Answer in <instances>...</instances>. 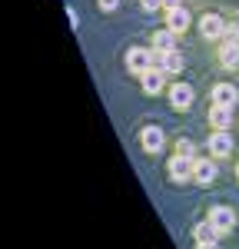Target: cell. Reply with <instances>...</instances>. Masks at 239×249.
<instances>
[{
  "label": "cell",
  "mask_w": 239,
  "mask_h": 249,
  "mask_svg": "<svg viewBox=\"0 0 239 249\" xmlns=\"http://www.w3.org/2000/svg\"><path fill=\"white\" fill-rule=\"evenodd\" d=\"M153 67H156V53L146 50V47H133V50L126 53V70L137 73V77H143V73L153 70Z\"/></svg>",
  "instance_id": "cell-1"
},
{
  "label": "cell",
  "mask_w": 239,
  "mask_h": 249,
  "mask_svg": "<svg viewBox=\"0 0 239 249\" xmlns=\"http://www.w3.org/2000/svg\"><path fill=\"white\" fill-rule=\"evenodd\" d=\"M206 219L216 226L219 236H229V232H233V226H236V213L229 210V206H213V210L206 213Z\"/></svg>",
  "instance_id": "cell-2"
},
{
  "label": "cell",
  "mask_w": 239,
  "mask_h": 249,
  "mask_svg": "<svg viewBox=\"0 0 239 249\" xmlns=\"http://www.w3.org/2000/svg\"><path fill=\"white\" fill-rule=\"evenodd\" d=\"M193 163H196V160L173 153V160L166 163V166H170V179H173V183H189V179H193Z\"/></svg>",
  "instance_id": "cell-3"
},
{
  "label": "cell",
  "mask_w": 239,
  "mask_h": 249,
  "mask_svg": "<svg viewBox=\"0 0 239 249\" xmlns=\"http://www.w3.org/2000/svg\"><path fill=\"white\" fill-rule=\"evenodd\" d=\"M226 30H229V23L219 17V14H206V17L199 20V34H203L206 40H222Z\"/></svg>",
  "instance_id": "cell-4"
},
{
  "label": "cell",
  "mask_w": 239,
  "mask_h": 249,
  "mask_svg": "<svg viewBox=\"0 0 239 249\" xmlns=\"http://www.w3.org/2000/svg\"><path fill=\"white\" fill-rule=\"evenodd\" d=\"M206 146H209L213 160H226V156H233V136H229V130H216Z\"/></svg>",
  "instance_id": "cell-5"
},
{
  "label": "cell",
  "mask_w": 239,
  "mask_h": 249,
  "mask_svg": "<svg viewBox=\"0 0 239 249\" xmlns=\"http://www.w3.org/2000/svg\"><path fill=\"white\" fill-rule=\"evenodd\" d=\"M193 100H196V93H193L189 83H173V87H170V103H173L176 110H189Z\"/></svg>",
  "instance_id": "cell-6"
},
{
  "label": "cell",
  "mask_w": 239,
  "mask_h": 249,
  "mask_svg": "<svg viewBox=\"0 0 239 249\" xmlns=\"http://www.w3.org/2000/svg\"><path fill=\"white\" fill-rule=\"evenodd\" d=\"M166 27L173 30V34H186L189 30V10L179 3V7H170L166 10Z\"/></svg>",
  "instance_id": "cell-7"
},
{
  "label": "cell",
  "mask_w": 239,
  "mask_h": 249,
  "mask_svg": "<svg viewBox=\"0 0 239 249\" xmlns=\"http://www.w3.org/2000/svg\"><path fill=\"white\" fill-rule=\"evenodd\" d=\"M219 63H222L226 70H236L239 67V40L226 37L222 43H219Z\"/></svg>",
  "instance_id": "cell-8"
},
{
  "label": "cell",
  "mask_w": 239,
  "mask_h": 249,
  "mask_svg": "<svg viewBox=\"0 0 239 249\" xmlns=\"http://www.w3.org/2000/svg\"><path fill=\"white\" fill-rule=\"evenodd\" d=\"M216 160H199L196 156V163H193V179H196L199 186H209L213 179H216Z\"/></svg>",
  "instance_id": "cell-9"
},
{
  "label": "cell",
  "mask_w": 239,
  "mask_h": 249,
  "mask_svg": "<svg viewBox=\"0 0 239 249\" xmlns=\"http://www.w3.org/2000/svg\"><path fill=\"white\" fill-rule=\"evenodd\" d=\"M139 146H143V153H159L163 150V130L159 126H143Z\"/></svg>",
  "instance_id": "cell-10"
},
{
  "label": "cell",
  "mask_w": 239,
  "mask_h": 249,
  "mask_svg": "<svg viewBox=\"0 0 239 249\" xmlns=\"http://www.w3.org/2000/svg\"><path fill=\"white\" fill-rule=\"evenodd\" d=\"M213 103H219V107H236L239 90L233 83H216V87H213Z\"/></svg>",
  "instance_id": "cell-11"
},
{
  "label": "cell",
  "mask_w": 239,
  "mask_h": 249,
  "mask_svg": "<svg viewBox=\"0 0 239 249\" xmlns=\"http://www.w3.org/2000/svg\"><path fill=\"white\" fill-rule=\"evenodd\" d=\"M156 70H159V73L176 77L179 70H183V57H179L176 50H170V53H156Z\"/></svg>",
  "instance_id": "cell-12"
},
{
  "label": "cell",
  "mask_w": 239,
  "mask_h": 249,
  "mask_svg": "<svg viewBox=\"0 0 239 249\" xmlns=\"http://www.w3.org/2000/svg\"><path fill=\"white\" fill-rule=\"evenodd\" d=\"M150 50H153V53H170V50H176V34H173L170 27H166V30H156Z\"/></svg>",
  "instance_id": "cell-13"
},
{
  "label": "cell",
  "mask_w": 239,
  "mask_h": 249,
  "mask_svg": "<svg viewBox=\"0 0 239 249\" xmlns=\"http://www.w3.org/2000/svg\"><path fill=\"white\" fill-rule=\"evenodd\" d=\"M209 123H213V130H229V126H233V107H219V103H213Z\"/></svg>",
  "instance_id": "cell-14"
},
{
  "label": "cell",
  "mask_w": 239,
  "mask_h": 249,
  "mask_svg": "<svg viewBox=\"0 0 239 249\" xmlns=\"http://www.w3.org/2000/svg\"><path fill=\"white\" fill-rule=\"evenodd\" d=\"M163 77H166V73H159L156 67H153V70H146V73L139 77V83H143V93H146V96L163 93Z\"/></svg>",
  "instance_id": "cell-15"
},
{
  "label": "cell",
  "mask_w": 239,
  "mask_h": 249,
  "mask_svg": "<svg viewBox=\"0 0 239 249\" xmlns=\"http://www.w3.org/2000/svg\"><path fill=\"white\" fill-rule=\"evenodd\" d=\"M193 239H196V243H219L222 236L216 232V226H213L209 219H203V223H196V226H193Z\"/></svg>",
  "instance_id": "cell-16"
},
{
  "label": "cell",
  "mask_w": 239,
  "mask_h": 249,
  "mask_svg": "<svg viewBox=\"0 0 239 249\" xmlns=\"http://www.w3.org/2000/svg\"><path fill=\"white\" fill-rule=\"evenodd\" d=\"M176 153H179V156H189V160H196V146H193L189 140H176Z\"/></svg>",
  "instance_id": "cell-17"
},
{
  "label": "cell",
  "mask_w": 239,
  "mask_h": 249,
  "mask_svg": "<svg viewBox=\"0 0 239 249\" xmlns=\"http://www.w3.org/2000/svg\"><path fill=\"white\" fill-rule=\"evenodd\" d=\"M139 7L153 14V10H159V7H163V0H139Z\"/></svg>",
  "instance_id": "cell-18"
},
{
  "label": "cell",
  "mask_w": 239,
  "mask_h": 249,
  "mask_svg": "<svg viewBox=\"0 0 239 249\" xmlns=\"http://www.w3.org/2000/svg\"><path fill=\"white\" fill-rule=\"evenodd\" d=\"M100 3V10H117L120 7V0H97Z\"/></svg>",
  "instance_id": "cell-19"
},
{
  "label": "cell",
  "mask_w": 239,
  "mask_h": 249,
  "mask_svg": "<svg viewBox=\"0 0 239 249\" xmlns=\"http://www.w3.org/2000/svg\"><path fill=\"white\" fill-rule=\"evenodd\" d=\"M196 249H219L216 243H196Z\"/></svg>",
  "instance_id": "cell-20"
},
{
  "label": "cell",
  "mask_w": 239,
  "mask_h": 249,
  "mask_svg": "<svg viewBox=\"0 0 239 249\" xmlns=\"http://www.w3.org/2000/svg\"><path fill=\"white\" fill-rule=\"evenodd\" d=\"M163 7L170 10V7H179V0H163Z\"/></svg>",
  "instance_id": "cell-21"
},
{
  "label": "cell",
  "mask_w": 239,
  "mask_h": 249,
  "mask_svg": "<svg viewBox=\"0 0 239 249\" xmlns=\"http://www.w3.org/2000/svg\"><path fill=\"white\" fill-rule=\"evenodd\" d=\"M236 179H239V163H236Z\"/></svg>",
  "instance_id": "cell-22"
}]
</instances>
